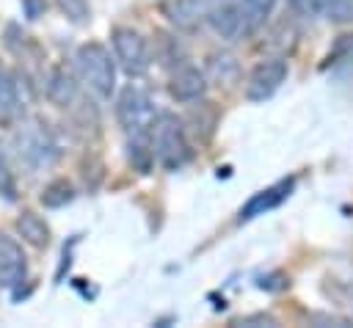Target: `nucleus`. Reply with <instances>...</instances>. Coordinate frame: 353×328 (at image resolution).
<instances>
[{
  "mask_svg": "<svg viewBox=\"0 0 353 328\" xmlns=\"http://www.w3.org/2000/svg\"><path fill=\"white\" fill-rule=\"evenodd\" d=\"M157 44L163 47L160 52H157V58L165 63V66H179L182 61H185V50H182V44L176 41V39H171V36H165V33H157Z\"/></svg>",
  "mask_w": 353,
  "mask_h": 328,
  "instance_id": "obj_20",
  "label": "nucleus"
},
{
  "mask_svg": "<svg viewBox=\"0 0 353 328\" xmlns=\"http://www.w3.org/2000/svg\"><path fill=\"white\" fill-rule=\"evenodd\" d=\"M0 196L6 201L17 198V174L11 168V160H8V152L3 143H0Z\"/></svg>",
  "mask_w": 353,
  "mask_h": 328,
  "instance_id": "obj_19",
  "label": "nucleus"
},
{
  "mask_svg": "<svg viewBox=\"0 0 353 328\" xmlns=\"http://www.w3.org/2000/svg\"><path fill=\"white\" fill-rule=\"evenodd\" d=\"M290 8L301 17H325V19H353V0H287Z\"/></svg>",
  "mask_w": 353,
  "mask_h": 328,
  "instance_id": "obj_10",
  "label": "nucleus"
},
{
  "mask_svg": "<svg viewBox=\"0 0 353 328\" xmlns=\"http://www.w3.org/2000/svg\"><path fill=\"white\" fill-rule=\"evenodd\" d=\"M163 11L179 28H193L199 22V0H171L163 6Z\"/></svg>",
  "mask_w": 353,
  "mask_h": 328,
  "instance_id": "obj_18",
  "label": "nucleus"
},
{
  "mask_svg": "<svg viewBox=\"0 0 353 328\" xmlns=\"http://www.w3.org/2000/svg\"><path fill=\"white\" fill-rule=\"evenodd\" d=\"M292 187H295V179L290 176V179H279V182H273L270 187L254 193V196L240 207V221H251V218H259V215L276 209L281 201H287V196L292 193Z\"/></svg>",
  "mask_w": 353,
  "mask_h": 328,
  "instance_id": "obj_8",
  "label": "nucleus"
},
{
  "mask_svg": "<svg viewBox=\"0 0 353 328\" xmlns=\"http://www.w3.org/2000/svg\"><path fill=\"white\" fill-rule=\"evenodd\" d=\"M154 119H157V110H154V102H152L146 88L127 85L119 94V99H116V121L130 138L132 135H149Z\"/></svg>",
  "mask_w": 353,
  "mask_h": 328,
  "instance_id": "obj_4",
  "label": "nucleus"
},
{
  "mask_svg": "<svg viewBox=\"0 0 353 328\" xmlns=\"http://www.w3.org/2000/svg\"><path fill=\"white\" fill-rule=\"evenodd\" d=\"M168 94L176 102H199L207 94V74L199 66L179 63L168 77Z\"/></svg>",
  "mask_w": 353,
  "mask_h": 328,
  "instance_id": "obj_7",
  "label": "nucleus"
},
{
  "mask_svg": "<svg viewBox=\"0 0 353 328\" xmlns=\"http://www.w3.org/2000/svg\"><path fill=\"white\" fill-rule=\"evenodd\" d=\"M149 141H152L154 160L165 171H176L190 160V141H188L185 121L174 113H157L149 130Z\"/></svg>",
  "mask_w": 353,
  "mask_h": 328,
  "instance_id": "obj_1",
  "label": "nucleus"
},
{
  "mask_svg": "<svg viewBox=\"0 0 353 328\" xmlns=\"http://www.w3.org/2000/svg\"><path fill=\"white\" fill-rule=\"evenodd\" d=\"M74 63L85 88L99 99H110V94L116 91V58L110 55V50L99 41L80 44L74 52Z\"/></svg>",
  "mask_w": 353,
  "mask_h": 328,
  "instance_id": "obj_3",
  "label": "nucleus"
},
{
  "mask_svg": "<svg viewBox=\"0 0 353 328\" xmlns=\"http://www.w3.org/2000/svg\"><path fill=\"white\" fill-rule=\"evenodd\" d=\"M17 232H19V237H22L28 245H33V248H47V245H50V226L44 223L41 215H36V212H30V209H25V212L17 218Z\"/></svg>",
  "mask_w": 353,
  "mask_h": 328,
  "instance_id": "obj_13",
  "label": "nucleus"
},
{
  "mask_svg": "<svg viewBox=\"0 0 353 328\" xmlns=\"http://www.w3.org/2000/svg\"><path fill=\"white\" fill-rule=\"evenodd\" d=\"M19 110V91L14 74L0 63V119H8Z\"/></svg>",
  "mask_w": 353,
  "mask_h": 328,
  "instance_id": "obj_16",
  "label": "nucleus"
},
{
  "mask_svg": "<svg viewBox=\"0 0 353 328\" xmlns=\"http://www.w3.org/2000/svg\"><path fill=\"white\" fill-rule=\"evenodd\" d=\"M232 325H279L276 322V317H270V314H251V317H240V320H234Z\"/></svg>",
  "mask_w": 353,
  "mask_h": 328,
  "instance_id": "obj_22",
  "label": "nucleus"
},
{
  "mask_svg": "<svg viewBox=\"0 0 353 328\" xmlns=\"http://www.w3.org/2000/svg\"><path fill=\"white\" fill-rule=\"evenodd\" d=\"M25 270H28V256L22 245L6 232H0V287H17L25 278Z\"/></svg>",
  "mask_w": 353,
  "mask_h": 328,
  "instance_id": "obj_9",
  "label": "nucleus"
},
{
  "mask_svg": "<svg viewBox=\"0 0 353 328\" xmlns=\"http://www.w3.org/2000/svg\"><path fill=\"white\" fill-rule=\"evenodd\" d=\"M14 152L17 160L28 171H44L58 160V143L50 132V127L41 119H28L14 130Z\"/></svg>",
  "mask_w": 353,
  "mask_h": 328,
  "instance_id": "obj_2",
  "label": "nucleus"
},
{
  "mask_svg": "<svg viewBox=\"0 0 353 328\" xmlns=\"http://www.w3.org/2000/svg\"><path fill=\"white\" fill-rule=\"evenodd\" d=\"M284 80H287V61L284 58H265L245 77V99L265 102L281 88Z\"/></svg>",
  "mask_w": 353,
  "mask_h": 328,
  "instance_id": "obj_6",
  "label": "nucleus"
},
{
  "mask_svg": "<svg viewBox=\"0 0 353 328\" xmlns=\"http://www.w3.org/2000/svg\"><path fill=\"white\" fill-rule=\"evenodd\" d=\"M240 17H243V36H254L268 17L276 8V0H240Z\"/></svg>",
  "mask_w": 353,
  "mask_h": 328,
  "instance_id": "obj_14",
  "label": "nucleus"
},
{
  "mask_svg": "<svg viewBox=\"0 0 353 328\" xmlns=\"http://www.w3.org/2000/svg\"><path fill=\"white\" fill-rule=\"evenodd\" d=\"M55 6L74 25H85L91 19V3L88 0H55Z\"/></svg>",
  "mask_w": 353,
  "mask_h": 328,
  "instance_id": "obj_21",
  "label": "nucleus"
},
{
  "mask_svg": "<svg viewBox=\"0 0 353 328\" xmlns=\"http://www.w3.org/2000/svg\"><path fill=\"white\" fill-rule=\"evenodd\" d=\"M72 198H74V187H72V182L63 179V176L52 179V182L44 185V190H41V204L50 207V209H61V207H66Z\"/></svg>",
  "mask_w": 353,
  "mask_h": 328,
  "instance_id": "obj_17",
  "label": "nucleus"
},
{
  "mask_svg": "<svg viewBox=\"0 0 353 328\" xmlns=\"http://www.w3.org/2000/svg\"><path fill=\"white\" fill-rule=\"evenodd\" d=\"M47 99L58 107H72L77 99V80L66 66H52L47 74Z\"/></svg>",
  "mask_w": 353,
  "mask_h": 328,
  "instance_id": "obj_11",
  "label": "nucleus"
},
{
  "mask_svg": "<svg viewBox=\"0 0 353 328\" xmlns=\"http://www.w3.org/2000/svg\"><path fill=\"white\" fill-rule=\"evenodd\" d=\"M237 72H240V66H237V58L232 55V52H212L210 58H207V69H204V74L212 80V83H218V85H232L234 80H237Z\"/></svg>",
  "mask_w": 353,
  "mask_h": 328,
  "instance_id": "obj_15",
  "label": "nucleus"
},
{
  "mask_svg": "<svg viewBox=\"0 0 353 328\" xmlns=\"http://www.w3.org/2000/svg\"><path fill=\"white\" fill-rule=\"evenodd\" d=\"M207 25L212 28L215 36L232 41L243 36V17H240V6L237 3H223L218 8H212L207 14Z\"/></svg>",
  "mask_w": 353,
  "mask_h": 328,
  "instance_id": "obj_12",
  "label": "nucleus"
},
{
  "mask_svg": "<svg viewBox=\"0 0 353 328\" xmlns=\"http://www.w3.org/2000/svg\"><path fill=\"white\" fill-rule=\"evenodd\" d=\"M110 47H113V58L116 63L130 74V77H141L146 74V69L152 66V52H149V41L135 30V28H113L110 30Z\"/></svg>",
  "mask_w": 353,
  "mask_h": 328,
  "instance_id": "obj_5",
  "label": "nucleus"
}]
</instances>
